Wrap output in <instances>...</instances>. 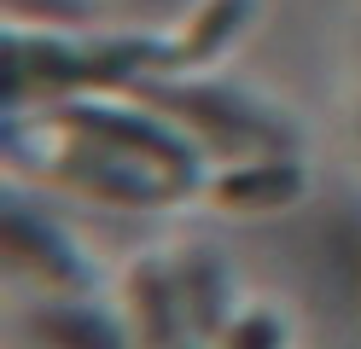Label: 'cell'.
Returning <instances> with one entry per match:
<instances>
[{
  "instance_id": "1",
  "label": "cell",
  "mask_w": 361,
  "mask_h": 349,
  "mask_svg": "<svg viewBox=\"0 0 361 349\" xmlns=\"http://www.w3.org/2000/svg\"><path fill=\"white\" fill-rule=\"evenodd\" d=\"M175 47L164 41H99V47H71V41H24L6 35V87L12 105L35 93H76V87H128L146 70H169Z\"/></svg>"
},
{
  "instance_id": "2",
  "label": "cell",
  "mask_w": 361,
  "mask_h": 349,
  "mask_svg": "<svg viewBox=\"0 0 361 349\" xmlns=\"http://www.w3.org/2000/svg\"><path fill=\"white\" fill-rule=\"evenodd\" d=\"M47 123L64 128L71 140H94V146H105V152H123L134 163H146V169H157L164 180H175L180 192L198 186V152L175 128H164L157 116L123 111V105H59Z\"/></svg>"
},
{
  "instance_id": "3",
  "label": "cell",
  "mask_w": 361,
  "mask_h": 349,
  "mask_svg": "<svg viewBox=\"0 0 361 349\" xmlns=\"http://www.w3.org/2000/svg\"><path fill=\"white\" fill-rule=\"evenodd\" d=\"M140 93L157 111H180L198 128L204 146H233V152H280V128L245 99V93L228 87H164V82H140Z\"/></svg>"
},
{
  "instance_id": "4",
  "label": "cell",
  "mask_w": 361,
  "mask_h": 349,
  "mask_svg": "<svg viewBox=\"0 0 361 349\" xmlns=\"http://www.w3.org/2000/svg\"><path fill=\"white\" fill-rule=\"evenodd\" d=\"M47 175L64 180V186H82V192H99L111 204H169V198H187L157 169H146V163H134L123 152H105V146H94V140H71V146L47 163Z\"/></svg>"
},
{
  "instance_id": "5",
  "label": "cell",
  "mask_w": 361,
  "mask_h": 349,
  "mask_svg": "<svg viewBox=\"0 0 361 349\" xmlns=\"http://www.w3.org/2000/svg\"><path fill=\"white\" fill-rule=\"evenodd\" d=\"M6 256L24 274H35L41 286H64V291H87V262L82 250L64 239L53 221H35L24 204H6Z\"/></svg>"
},
{
  "instance_id": "6",
  "label": "cell",
  "mask_w": 361,
  "mask_h": 349,
  "mask_svg": "<svg viewBox=\"0 0 361 349\" xmlns=\"http://www.w3.org/2000/svg\"><path fill=\"white\" fill-rule=\"evenodd\" d=\"M128 314H134V343L140 349H187V302L180 279L164 262H134L128 268Z\"/></svg>"
},
{
  "instance_id": "7",
  "label": "cell",
  "mask_w": 361,
  "mask_h": 349,
  "mask_svg": "<svg viewBox=\"0 0 361 349\" xmlns=\"http://www.w3.org/2000/svg\"><path fill=\"white\" fill-rule=\"evenodd\" d=\"M210 198L221 209H280L303 198V169L280 157H257V163H239V169H221L210 180Z\"/></svg>"
},
{
  "instance_id": "8",
  "label": "cell",
  "mask_w": 361,
  "mask_h": 349,
  "mask_svg": "<svg viewBox=\"0 0 361 349\" xmlns=\"http://www.w3.org/2000/svg\"><path fill=\"white\" fill-rule=\"evenodd\" d=\"M175 279H180V302H187V320H192V332L198 338H216V332H228V297H233V279L228 268H221V256L216 250H187L175 262Z\"/></svg>"
},
{
  "instance_id": "9",
  "label": "cell",
  "mask_w": 361,
  "mask_h": 349,
  "mask_svg": "<svg viewBox=\"0 0 361 349\" xmlns=\"http://www.w3.org/2000/svg\"><path fill=\"white\" fill-rule=\"evenodd\" d=\"M35 338L47 349H140L134 332H123L105 309H87V302H59V309H41Z\"/></svg>"
},
{
  "instance_id": "10",
  "label": "cell",
  "mask_w": 361,
  "mask_h": 349,
  "mask_svg": "<svg viewBox=\"0 0 361 349\" xmlns=\"http://www.w3.org/2000/svg\"><path fill=\"white\" fill-rule=\"evenodd\" d=\"M257 0H204V12H198L187 23V35H180V47L169 53V70H192V64H210L221 47H233V35L251 23Z\"/></svg>"
},
{
  "instance_id": "11",
  "label": "cell",
  "mask_w": 361,
  "mask_h": 349,
  "mask_svg": "<svg viewBox=\"0 0 361 349\" xmlns=\"http://www.w3.org/2000/svg\"><path fill=\"white\" fill-rule=\"evenodd\" d=\"M221 349H286V320L268 309H251L221 332Z\"/></svg>"
},
{
  "instance_id": "12",
  "label": "cell",
  "mask_w": 361,
  "mask_h": 349,
  "mask_svg": "<svg viewBox=\"0 0 361 349\" xmlns=\"http://www.w3.org/2000/svg\"><path fill=\"white\" fill-rule=\"evenodd\" d=\"M187 349H192V343H187Z\"/></svg>"
}]
</instances>
